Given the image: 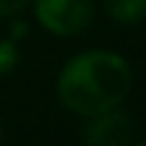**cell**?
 Masks as SVG:
<instances>
[{"label": "cell", "instance_id": "obj_1", "mask_svg": "<svg viewBox=\"0 0 146 146\" xmlns=\"http://www.w3.org/2000/svg\"><path fill=\"white\" fill-rule=\"evenodd\" d=\"M131 67L113 51H85L72 56L56 80L59 100L67 110L92 118L118 108L131 92Z\"/></svg>", "mask_w": 146, "mask_h": 146}, {"label": "cell", "instance_id": "obj_2", "mask_svg": "<svg viewBox=\"0 0 146 146\" xmlns=\"http://www.w3.org/2000/svg\"><path fill=\"white\" fill-rule=\"evenodd\" d=\"M33 10L38 23L46 31L56 36H77L90 26L95 15V3L92 0H36Z\"/></svg>", "mask_w": 146, "mask_h": 146}, {"label": "cell", "instance_id": "obj_3", "mask_svg": "<svg viewBox=\"0 0 146 146\" xmlns=\"http://www.w3.org/2000/svg\"><path fill=\"white\" fill-rule=\"evenodd\" d=\"M136 136V123L121 110H105L100 115H92L90 123L82 131V141L90 146H121L131 144Z\"/></svg>", "mask_w": 146, "mask_h": 146}, {"label": "cell", "instance_id": "obj_4", "mask_svg": "<svg viewBox=\"0 0 146 146\" xmlns=\"http://www.w3.org/2000/svg\"><path fill=\"white\" fill-rule=\"evenodd\" d=\"M105 10L113 21L133 26L146 18V0H103Z\"/></svg>", "mask_w": 146, "mask_h": 146}, {"label": "cell", "instance_id": "obj_5", "mask_svg": "<svg viewBox=\"0 0 146 146\" xmlns=\"http://www.w3.org/2000/svg\"><path fill=\"white\" fill-rule=\"evenodd\" d=\"M18 46L13 38H0V77L13 72L15 64H18Z\"/></svg>", "mask_w": 146, "mask_h": 146}, {"label": "cell", "instance_id": "obj_6", "mask_svg": "<svg viewBox=\"0 0 146 146\" xmlns=\"http://www.w3.org/2000/svg\"><path fill=\"white\" fill-rule=\"evenodd\" d=\"M28 5V0H0V18H10L15 13H21Z\"/></svg>", "mask_w": 146, "mask_h": 146}, {"label": "cell", "instance_id": "obj_7", "mask_svg": "<svg viewBox=\"0 0 146 146\" xmlns=\"http://www.w3.org/2000/svg\"><path fill=\"white\" fill-rule=\"evenodd\" d=\"M26 31H28V28H26V23H23V21H15V26H13V36H10V38L15 41L18 36H26Z\"/></svg>", "mask_w": 146, "mask_h": 146}, {"label": "cell", "instance_id": "obj_8", "mask_svg": "<svg viewBox=\"0 0 146 146\" xmlns=\"http://www.w3.org/2000/svg\"><path fill=\"white\" fill-rule=\"evenodd\" d=\"M0 141H3V123H0Z\"/></svg>", "mask_w": 146, "mask_h": 146}, {"label": "cell", "instance_id": "obj_9", "mask_svg": "<svg viewBox=\"0 0 146 146\" xmlns=\"http://www.w3.org/2000/svg\"><path fill=\"white\" fill-rule=\"evenodd\" d=\"M141 146H146V139H144V141H141Z\"/></svg>", "mask_w": 146, "mask_h": 146}]
</instances>
